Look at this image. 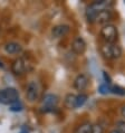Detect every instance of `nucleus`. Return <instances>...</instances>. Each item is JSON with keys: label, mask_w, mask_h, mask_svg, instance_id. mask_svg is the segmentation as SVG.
I'll use <instances>...</instances> for the list:
<instances>
[{"label": "nucleus", "mask_w": 125, "mask_h": 133, "mask_svg": "<svg viewBox=\"0 0 125 133\" xmlns=\"http://www.w3.org/2000/svg\"><path fill=\"white\" fill-rule=\"evenodd\" d=\"M113 3L112 2H108V1H105V0H100V1H95L93 2L92 5H89L86 8V11H85V16H86V19L88 23L93 24L95 23L96 20V17L98 12L103 9H108V6H112Z\"/></svg>", "instance_id": "1"}, {"label": "nucleus", "mask_w": 125, "mask_h": 133, "mask_svg": "<svg viewBox=\"0 0 125 133\" xmlns=\"http://www.w3.org/2000/svg\"><path fill=\"white\" fill-rule=\"evenodd\" d=\"M100 50L103 57L106 58V59H117L122 55V48L117 44L104 43L101 45Z\"/></svg>", "instance_id": "2"}, {"label": "nucleus", "mask_w": 125, "mask_h": 133, "mask_svg": "<svg viewBox=\"0 0 125 133\" xmlns=\"http://www.w3.org/2000/svg\"><path fill=\"white\" fill-rule=\"evenodd\" d=\"M17 102H19V93L16 88L8 87L5 90H0V103L1 104L11 105Z\"/></svg>", "instance_id": "3"}, {"label": "nucleus", "mask_w": 125, "mask_h": 133, "mask_svg": "<svg viewBox=\"0 0 125 133\" xmlns=\"http://www.w3.org/2000/svg\"><path fill=\"white\" fill-rule=\"evenodd\" d=\"M101 37L105 40V43L108 44H115V42L119 38V31H117L116 26L112 24L103 26L101 29Z\"/></svg>", "instance_id": "4"}, {"label": "nucleus", "mask_w": 125, "mask_h": 133, "mask_svg": "<svg viewBox=\"0 0 125 133\" xmlns=\"http://www.w3.org/2000/svg\"><path fill=\"white\" fill-rule=\"evenodd\" d=\"M39 93H40V90L37 82L30 81L27 84V86H26V96H27V99L31 103L36 102L39 98Z\"/></svg>", "instance_id": "5"}, {"label": "nucleus", "mask_w": 125, "mask_h": 133, "mask_svg": "<svg viewBox=\"0 0 125 133\" xmlns=\"http://www.w3.org/2000/svg\"><path fill=\"white\" fill-rule=\"evenodd\" d=\"M27 62H26L25 58L23 57H18L16 58L12 64H11V72L15 74V75H18V76H21L27 72Z\"/></svg>", "instance_id": "6"}, {"label": "nucleus", "mask_w": 125, "mask_h": 133, "mask_svg": "<svg viewBox=\"0 0 125 133\" xmlns=\"http://www.w3.org/2000/svg\"><path fill=\"white\" fill-rule=\"evenodd\" d=\"M58 96L55 94H46L44 96L43 101H41V109L45 111V112H48L51 111L53 109L56 108V105L58 104Z\"/></svg>", "instance_id": "7"}, {"label": "nucleus", "mask_w": 125, "mask_h": 133, "mask_svg": "<svg viewBox=\"0 0 125 133\" xmlns=\"http://www.w3.org/2000/svg\"><path fill=\"white\" fill-rule=\"evenodd\" d=\"M72 50L74 51L76 55H83L86 50V42L83 37H76L73 40L72 44Z\"/></svg>", "instance_id": "8"}, {"label": "nucleus", "mask_w": 125, "mask_h": 133, "mask_svg": "<svg viewBox=\"0 0 125 133\" xmlns=\"http://www.w3.org/2000/svg\"><path fill=\"white\" fill-rule=\"evenodd\" d=\"M112 19H113V14H112L111 10L109 9H103L98 12L95 23L100 24L102 26H105V25H108V23Z\"/></svg>", "instance_id": "9"}, {"label": "nucleus", "mask_w": 125, "mask_h": 133, "mask_svg": "<svg viewBox=\"0 0 125 133\" xmlns=\"http://www.w3.org/2000/svg\"><path fill=\"white\" fill-rule=\"evenodd\" d=\"M88 83H89V78L86 74H79L74 79V87L75 90L82 92L88 86Z\"/></svg>", "instance_id": "10"}, {"label": "nucleus", "mask_w": 125, "mask_h": 133, "mask_svg": "<svg viewBox=\"0 0 125 133\" xmlns=\"http://www.w3.org/2000/svg\"><path fill=\"white\" fill-rule=\"evenodd\" d=\"M71 30V27L68 25H57L54 26L53 29H51V35H53L54 38H61V37L66 36Z\"/></svg>", "instance_id": "11"}, {"label": "nucleus", "mask_w": 125, "mask_h": 133, "mask_svg": "<svg viewBox=\"0 0 125 133\" xmlns=\"http://www.w3.org/2000/svg\"><path fill=\"white\" fill-rule=\"evenodd\" d=\"M21 50H23V47H21L20 44H18L16 42H10L5 45V51L7 54L16 55V54L21 53Z\"/></svg>", "instance_id": "12"}, {"label": "nucleus", "mask_w": 125, "mask_h": 133, "mask_svg": "<svg viewBox=\"0 0 125 133\" xmlns=\"http://www.w3.org/2000/svg\"><path fill=\"white\" fill-rule=\"evenodd\" d=\"M64 104L67 109H76V95L69 93L65 96Z\"/></svg>", "instance_id": "13"}, {"label": "nucleus", "mask_w": 125, "mask_h": 133, "mask_svg": "<svg viewBox=\"0 0 125 133\" xmlns=\"http://www.w3.org/2000/svg\"><path fill=\"white\" fill-rule=\"evenodd\" d=\"M92 125L93 124L91 122H83L78 127H76V129L74 130V133H91Z\"/></svg>", "instance_id": "14"}, {"label": "nucleus", "mask_w": 125, "mask_h": 133, "mask_svg": "<svg viewBox=\"0 0 125 133\" xmlns=\"http://www.w3.org/2000/svg\"><path fill=\"white\" fill-rule=\"evenodd\" d=\"M87 98H88L87 95L83 94V93L76 95V109H78V108H80V106H83L84 104H85Z\"/></svg>", "instance_id": "15"}, {"label": "nucleus", "mask_w": 125, "mask_h": 133, "mask_svg": "<svg viewBox=\"0 0 125 133\" xmlns=\"http://www.w3.org/2000/svg\"><path fill=\"white\" fill-rule=\"evenodd\" d=\"M109 93L119 94V95H125V88H122L120 86H112V85H109Z\"/></svg>", "instance_id": "16"}, {"label": "nucleus", "mask_w": 125, "mask_h": 133, "mask_svg": "<svg viewBox=\"0 0 125 133\" xmlns=\"http://www.w3.org/2000/svg\"><path fill=\"white\" fill-rule=\"evenodd\" d=\"M115 130L120 133H125V120H119L115 124Z\"/></svg>", "instance_id": "17"}, {"label": "nucleus", "mask_w": 125, "mask_h": 133, "mask_svg": "<svg viewBox=\"0 0 125 133\" xmlns=\"http://www.w3.org/2000/svg\"><path fill=\"white\" fill-rule=\"evenodd\" d=\"M91 133H104V128L100 123H95L92 125Z\"/></svg>", "instance_id": "18"}, {"label": "nucleus", "mask_w": 125, "mask_h": 133, "mask_svg": "<svg viewBox=\"0 0 125 133\" xmlns=\"http://www.w3.org/2000/svg\"><path fill=\"white\" fill-rule=\"evenodd\" d=\"M23 109H24V106H23V104H20L19 102L13 103V104L10 105V111H12V112H20Z\"/></svg>", "instance_id": "19"}, {"label": "nucleus", "mask_w": 125, "mask_h": 133, "mask_svg": "<svg viewBox=\"0 0 125 133\" xmlns=\"http://www.w3.org/2000/svg\"><path fill=\"white\" fill-rule=\"evenodd\" d=\"M98 91H100V93H102V94H107V93H109V85L108 84L101 85L100 88H98Z\"/></svg>", "instance_id": "20"}, {"label": "nucleus", "mask_w": 125, "mask_h": 133, "mask_svg": "<svg viewBox=\"0 0 125 133\" xmlns=\"http://www.w3.org/2000/svg\"><path fill=\"white\" fill-rule=\"evenodd\" d=\"M121 114H122V116L125 119V105H123L122 109H121Z\"/></svg>", "instance_id": "21"}, {"label": "nucleus", "mask_w": 125, "mask_h": 133, "mask_svg": "<svg viewBox=\"0 0 125 133\" xmlns=\"http://www.w3.org/2000/svg\"><path fill=\"white\" fill-rule=\"evenodd\" d=\"M109 133H120L119 131H117V130H113V131H111V132H109Z\"/></svg>", "instance_id": "22"}, {"label": "nucleus", "mask_w": 125, "mask_h": 133, "mask_svg": "<svg viewBox=\"0 0 125 133\" xmlns=\"http://www.w3.org/2000/svg\"><path fill=\"white\" fill-rule=\"evenodd\" d=\"M20 133H29V132H28V131H27V130H23V131H21V132H20Z\"/></svg>", "instance_id": "23"}]
</instances>
